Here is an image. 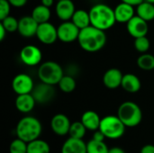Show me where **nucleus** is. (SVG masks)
Masks as SVG:
<instances>
[{"label":"nucleus","mask_w":154,"mask_h":153,"mask_svg":"<svg viewBox=\"0 0 154 153\" xmlns=\"http://www.w3.org/2000/svg\"><path fill=\"white\" fill-rule=\"evenodd\" d=\"M78 41L83 50L90 53L97 52L105 47L106 35L105 31L89 25L80 30Z\"/></svg>","instance_id":"1"},{"label":"nucleus","mask_w":154,"mask_h":153,"mask_svg":"<svg viewBox=\"0 0 154 153\" xmlns=\"http://www.w3.org/2000/svg\"><path fill=\"white\" fill-rule=\"evenodd\" d=\"M91 25L103 31L109 30L116 23L115 10L106 4H97L89 10Z\"/></svg>","instance_id":"2"},{"label":"nucleus","mask_w":154,"mask_h":153,"mask_svg":"<svg viewBox=\"0 0 154 153\" xmlns=\"http://www.w3.org/2000/svg\"><path fill=\"white\" fill-rule=\"evenodd\" d=\"M42 132L41 122L33 116H24L18 122L15 133L17 138L26 142L27 143L39 139Z\"/></svg>","instance_id":"3"},{"label":"nucleus","mask_w":154,"mask_h":153,"mask_svg":"<svg viewBox=\"0 0 154 153\" xmlns=\"http://www.w3.org/2000/svg\"><path fill=\"white\" fill-rule=\"evenodd\" d=\"M117 116L126 127H135L143 120V112L141 107L133 101L122 103L117 110Z\"/></svg>","instance_id":"4"},{"label":"nucleus","mask_w":154,"mask_h":153,"mask_svg":"<svg viewBox=\"0 0 154 153\" xmlns=\"http://www.w3.org/2000/svg\"><path fill=\"white\" fill-rule=\"evenodd\" d=\"M64 76L62 67L55 61H45L38 69V78L42 83L49 85H58Z\"/></svg>","instance_id":"5"},{"label":"nucleus","mask_w":154,"mask_h":153,"mask_svg":"<svg viewBox=\"0 0 154 153\" xmlns=\"http://www.w3.org/2000/svg\"><path fill=\"white\" fill-rule=\"evenodd\" d=\"M126 126L116 115H106L101 119L99 130L105 134L106 138L116 140L121 138L125 132Z\"/></svg>","instance_id":"6"},{"label":"nucleus","mask_w":154,"mask_h":153,"mask_svg":"<svg viewBox=\"0 0 154 153\" xmlns=\"http://www.w3.org/2000/svg\"><path fill=\"white\" fill-rule=\"evenodd\" d=\"M20 60L26 66H37L41 63L42 60V52L37 46L29 44L24 46L21 50Z\"/></svg>","instance_id":"7"},{"label":"nucleus","mask_w":154,"mask_h":153,"mask_svg":"<svg viewBox=\"0 0 154 153\" xmlns=\"http://www.w3.org/2000/svg\"><path fill=\"white\" fill-rule=\"evenodd\" d=\"M12 88L17 95L30 94L34 88V83L31 76L25 73H20L13 78Z\"/></svg>","instance_id":"8"},{"label":"nucleus","mask_w":154,"mask_h":153,"mask_svg":"<svg viewBox=\"0 0 154 153\" xmlns=\"http://www.w3.org/2000/svg\"><path fill=\"white\" fill-rule=\"evenodd\" d=\"M36 37L43 44H53L58 40V29L50 22L39 23Z\"/></svg>","instance_id":"9"},{"label":"nucleus","mask_w":154,"mask_h":153,"mask_svg":"<svg viewBox=\"0 0 154 153\" xmlns=\"http://www.w3.org/2000/svg\"><path fill=\"white\" fill-rule=\"evenodd\" d=\"M58 39L65 43L78 41L80 30L71 22L65 21L58 26Z\"/></svg>","instance_id":"10"},{"label":"nucleus","mask_w":154,"mask_h":153,"mask_svg":"<svg viewBox=\"0 0 154 153\" xmlns=\"http://www.w3.org/2000/svg\"><path fill=\"white\" fill-rule=\"evenodd\" d=\"M32 95L37 104H47L55 96V88L52 85L41 82L36 87L34 86Z\"/></svg>","instance_id":"11"},{"label":"nucleus","mask_w":154,"mask_h":153,"mask_svg":"<svg viewBox=\"0 0 154 153\" xmlns=\"http://www.w3.org/2000/svg\"><path fill=\"white\" fill-rule=\"evenodd\" d=\"M126 30L128 33L134 39L146 36L149 30L148 22L136 14L126 23Z\"/></svg>","instance_id":"12"},{"label":"nucleus","mask_w":154,"mask_h":153,"mask_svg":"<svg viewBox=\"0 0 154 153\" xmlns=\"http://www.w3.org/2000/svg\"><path fill=\"white\" fill-rule=\"evenodd\" d=\"M71 123L69 117L64 114H57L51 120V128L58 136H65L69 134Z\"/></svg>","instance_id":"13"},{"label":"nucleus","mask_w":154,"mask_h":153,"mask_svg":"<svg viewBox=\"0 0 154 153\" xmlns=\"http://www.w3.org/2000/svg\"><path fill=\"white\" fill-rule=\"evenodd\" d=\"M38 26L39 23L33 19L32 15H25L19 20L17 32L21 36L24 38H32L36 36Z\"/></svg>","instance_id":"14"},{"label":"nucleus","mask_w":154,"mask_h":153,"mask_svg":"<svg viewBox=\"0 0 154 153\" xmlns=\"http://www.w3.org/2000/svg\"><path fill=\"white\" fill-rule=\"evenodd\" d=\"M124 74L118 69H107L103 76V84L108 89H116L122 85Z\"/></svg>","instance_id":"15"},{"label":"nucleus","mask_w":154,"mask_h":153,"mask_svg":"<svg viewBox=\"0 0 154 153\" xmlns=\"http://www.w3.org/2000/svg\"><path fill=\"white\" fill-rule=\"evenodd\" d=\"M76 11L75 5L71 0H60L57 1L55 6L56 15L63 22L70 21Z\"/></svg>","instance_id":"16"},{"label":"nucleus","mask_w":154,"mask_h":153,"mask_svg":"<svg viewBox=\"0 0 154 153\" xmlns=\"http://www.w3.org/2000/svg\"><path fill=\"white\" fill-rule=\"evenodd\" d=\"M134 7V5L125 2H121L120 4H118L116 8H114L116 23H127L135 15V11Z\"/></svg>","instance_id":"17"},{"label":"nucleus","mask_w":154,"mask_h":153,"mask_svg":"<svg viewBox=\"0 0 154 153\" xmlns=\"http://www.w3.org/2000/svg\"><path fill=\"white\" fill-rule=\"evenodd\" d=\"M60 153H88L87 143L83 139L69 137L62 145Z\"/></svg>","instance_id":"18"},{"label":"nucleus","mask_w":154,"mask_h":153,"mask_svg":"<svg viewBox=\"0 0 154 153\" xmlns=\"http://www.w3.org/2000/svg\"><path fill=\"white\" fill-rule=\"evenodd\" d=\"M15 107L16 109L23 114L30 113L34 108L35 105L37 104L32 93L30 94H23V95H17L15 99Z\"/></svg>","instance_id":"19"},{"label":"nucleus","mask_w":154,"mask_h":153,"mask_svg":"<svg viewBox=\"0 0 154 153\" xmlns=\"http://www.w3.org/2000/svg\"><path fill=\"white\" fill-rule=\"evenodd\" d=\"M101 119L102 118H100L99 115L97 112L92 110H88L83 113L80 121L85 125L87 130L95 132L99 129Z\"/></svg>","instance_id":"20"},{"label":"nucleus","mask_w":154,"mask_h":153,"mask_svg":"<svg viewBox=\"0 0 154 153\" xmlns=\"http://www.w3.org/2000/svg\"><path fill=\"white\" fill-rule=\"evenodd\" d=\"M121 87L126 92L134 94L140 91L142 87V83L140 78L136 75L133 73H126L123 77Z\"/></svg>","instance_id":"21"},{"label":"nucleus","mask_w":154,"mask_h":153,"mask_svg":"<svg viewBox=\"0 0 154 153\" xmlns=\"http://www.w3.org/2000/svg\"><path fill=\"white\" fill-rule=\"evenodd\" d=\"M79 30L84 29L89 25H91V20H90V14L89 11H86L84 9H79L76 10L71 20H70Z\"/></svg>","instance_id":"22"},{"label":"nucleus","mask_w":154,"mask_h":153,"mask_svg":"<svg viewBox=\"0 0 154 153\" xmlns=\"http://www.w3.org/2000/svg\"><path fill=\"white\" fill-rule=\"evenodd\" d=\"M31 15L33 17V19L38 23H42L49 22V20L51 19V9L49 7L41 4L39 5H36L32 9Z\"/></svg>","instance_id":"23"},{"label":"nucleus","mask_w":154,"mask_h":153,"mask_svg":"<svg viewBox=\"0 0 154 153\" xmlns=\"http://www.w3.org/2000/svg\"><path fill=\"white\" fill-rule=\"evenodd\" d=\"M136 14L147 22L152 21L154 19V4L143 1L137 5Z\"/></svg>","instance_id":"24"},{"label":"nucleus","mask_w":154,"mask_h":153,"mask_svg":"<svg viewBox=\"0 0 154 153\" xmlns=\"http://www.w3.org/2000/svg\"><path fill=\"white\" fill-rule=\"evenodd\" d=\"M51 147L49 143L43 140L36 139L28 142L27 153H50Z\"/></svg>","instance_id":"25"},{"label":"nucleus","mask_w":154,"mask_h":153,"mask_svg":"<svg viewBox=\"0 0 154 153\" xmlns=\"http://www.w3.org/2000/svg\"><path fill=\"white\" fill-rule=\"evenodd\" d=\"M59 88L63 92V93H71L75 90L76 87H77V83L75 78L70 76V75H65L61 78V79L60 80L59 84Z\"/></svg>","instance_id":"26"},{"label":"nucleus","mask_w":154,"mask_h":153,"mask_svg":"<svg viewBox=\"0 0 154 153\" xmlns=\"http://www.w3.org/2000/svg\"><path fill=\"white\" fill-rule=\"evenodd\" d=\"M137 66L143 70L154 69V56L150 53H142L137 59Z\"/></svg>","instance_id":"27"},{"label":"nucleus","mask_w":154,"mask_h":153,"mask_svg":"<svg viewBox=\"0 0 154 153\" xmlns=\"http://www.w3.org/2000/svg\"><path fill=\"white\" fill-rule=\"evenodd\" d=\"M109 148L105 142L96 141L91 139L87 143V152L88 153H108Z\"/></svg>","instance_id":"28"},{"label":"nucleus","mask_w":154,"mask_h":153,"mask_svg":"<svg viewBox=\"0 0 154 153\" xmlns=\"http://www.w3.org/2000/svg\"><path fill=\"white\" fill-rule=\"evenodd\" d=\"M87 131L88 130L85 127V125L82 124V122L77 121V122H74L71 124L69 132V137H72V138L83 139Z\"/></svg>","instance_id":"29"},{"label":"nucleus","mask_w":154,"mask_h":153,"mask_svg":"<svg viewBox=\"0 0 154 153\" xmlns=\"http://www.w3.org/2000/svg\"><path fill=\"white\" fill-rule=\"evenodd\" d=\"M135 50L140 52V53H146L151 47V42L150 40L146 36H142L134 39V42Z\"/></svg>","instance_id":"30"},{"label":"nucleus","mask_w":154,"mask_h":153,"mask_svg":"<svg viewBox=\"0 0 154 153\" xmlns=\"http://www.w3.org/2000/svg\"><path fill=\"white\" fill-rule=\"evenodd\" d=\"M28 143L19 138L14 139L9 147L10 153H27Z\"/></svg>","instance_id":"31"},{"label":"nucleus","mask_w":154,"mask_h":153,"mask_svg":"<svg viewBox=\"0 0 154 153\" xmlns=\"http://www.w3.org/2000/svg\"><path fill=\"white\" fill-rule=\"evenodd\" d=\"M1 21V24L5 28L7 32H14L18 31V24H19V20L14 18L12 15H8L7 17L4 18Z\"/></svg>","instance_id":"32"},{"label":"nucleus","mask_w":154,"mask_h":153,"mask_svg":"<svg viewBox=\"0 0 154 153\" xmlns=\"http://www.w3.org/2000/svg\"><path fill=\"white\" fill-rule=\"evenodd\" d=\"M11 6L12 5L8 0H0V20L10 15Z\"/></svg>","instance_id":"33"},{"label":"nucleus","mask_w":154,"mask_h":153,"mask_svg":"<svg viewBox=\"0 0 154 153\" xmlns=\"http://www.w3.org/2000/svg\"><path fill=\"white\" fill-rule=\"evenodd\" d=\"M92 139H94V140H96V141H99V142H104L105 139H106V136H105V134L98 129V130H97V131L94 132V134H93V136H92Z\"/></svg>","instance_id":"34"},{"label":"nucleus","mask_w":154,"mask_h":153,"mask_svg":"<svg viewBox=\"0 0 154 153\" xmlns=\"http://www.w3.org/2000/svg\"><path fill=\"white\" fill-rule=\"evenodd\" d=\"M9 3L11 4L12 6H14V7H23L26 4H27V1L28 0H8Z\"/></svg>","instance_id":"35"},{"label":"nucleus","mask_w":154,"mask_h":153,"mask_svg":"<svg viewBox=\"0 0 154 153\" xmlns=\"http://www.w3.org/2000/svg\"><path fill=\"white\" fill-rule=\"evenodd\" d=\"M140 153H154V145H152V144H146V145H144L141 149Z\"/></svg>","instance_id":"36"},{"label":"nucleus","mask_w":154,"mask_h":153,"mask_svg":"<svg viewBox=\"0 0 154 153\" xmlns=\"http://www.w3.org/2000/svg\"><path fill=\"white\" fill-rule=\"evenodd\" d=\"M144 0H121V2H125V3H127L129 5H132L134 6H137L139 5L141 3H143Z\"/></svg>","instance_id":"37"},{"label":"nucleus","mask_w":154,"mask_h":153,"mask_svg":"<svg viewBox=\"0 0 154 153\" xmlns=\"http://www.w3.org/2000/svg\"><path fill=\"white\" fill-rule=\"evenodd\" d=\"M108 153H125V150H124L123 148L116 146V147L110 148Z\"/></svg>","instance_id":"38"},{"label":"nucleus","mask_w":154,"mask_h":153,"mask_svg":"<svg viewBox=\"0 0 154 153\" xmlns=\"http://www.w3.org/2000/svg\"><path fill=\"white\" fill-rule=\"evenodd\" d=\"M6 33H8L7 31H6L5 28L0 23V41H4V39L5 38Z\"/></svg>","instance_id":"39"},{"label":"nucleus","mask_w":154,"mask_h":153,"mask_svg":"<svg viewBox=\"0 0 154 153\" xmlns=\"http://www.w3.org/2000/svg\"><path fill=\"white\" fill-rule=\"evenodd\" d=\"M54 1L55 0H41V4L47 6V7H49V8H51L53 5Z\"/></svg>","instance_id":"40"},{"label":"nucleus","mask_w":154,"mask_h":153,"mask_svg":"<svg viewBox=\"0 0 154 153\" xmlns=\"http://www.w3.org/2000/svg\"><path fill=\"white\" fill-rule=\"evenodd\" d=\"M144 1H147V2H149V3L154 4V0H144Z\"/></svg>","instance_id":"41"},{"label":"nucleus","mask_w":154,"mask_h":153,"mask_svg":"<svg viewBox=\"0 0 154 153\" xmlns=\"http://www.w3.org/2000/svg\"><path fill=\"white\" fill-rule=\"evenodd\" d=\"M56 1H60V0H56Z\"/></svg>","instance_id":"42"}]
</instances>
